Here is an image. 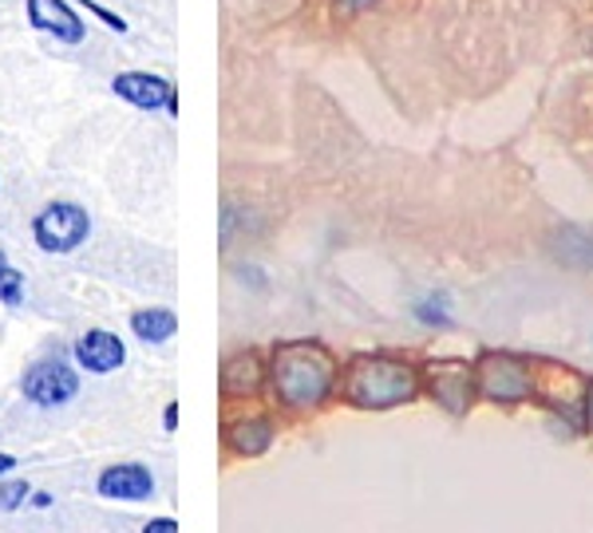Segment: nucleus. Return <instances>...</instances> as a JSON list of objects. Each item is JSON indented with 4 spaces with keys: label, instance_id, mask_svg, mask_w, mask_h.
Returning a JSON list of instances; mask_svg holds the SVG:
<instances>
[{
    "label": "nucleus",
    "instance_id": "obj_1",
    "mask_svg": "<svg viewBox=\"0 0 593 533\" xmlns=\"http://www.w3.org/2000/svg\"><path fill=\"white\" fill-rule=\"evenodd\" d=\"M336 367L333 352L316 340H289V344L273 348L269 360V387H273L277 404L289 411H316L336 387Z\"/></svg>",
    "mask_w": 593,
    "mask_h": 533
},
{
    "label": "nucleus",
    "instance_id": "obj_2",
    "mask_svg": "<svg viewBox=\"0 0 593 533\" xmlns=\"http://www.w3.org/2000/svg\"><path fill=\"white\" fill-rule=\"evenodd\" d=\"M424 387L419 367H412L407 360L395 355H356L353 364L345 367L340 379V395L345 404L360 407V411H392V407L412 404Z\"/></svg>",
    "mask_w": 593,
    "mask_h": 533
},
{
    "label": "nucleus",
    "instance_id": "obj_3",
    "mask_svg": "<svg viewBox=\"0 0 593 533\" xmlns=\"http://www.w3.org/2000/svg\"><path fill=\"white\" fill-rule=\"evenodd\" d=\"M474 387L491 404H526L534 395V367L511 352H483L474 360Z\"/></svg>",
    "mask_w": 593,
    "mask_h": 533
},
{
    "label": "nucleus",
    "instance_id": "obj_4",
    "mask_svg": "<svg viewBox=\"0 0 593 533\" xmlns=\"http://www.w3.org/2000/svg\"><path fill=\"white\" fill-rule=\"evenodd\" d=\"M88 234H91L88 209L76 206V202H52L32 222V237H36V246L44 253H71V249H79L88 241Z\"/></svg>",
    "mask_w": 593,
    "mask_h": 533
},
{
    "label": "nucleus",
    "instance_id": "obj_5",
    "mask_svg": "<svg viewBox=\"0 0 593 533\" xmlns=\"http://www.w3.org/2000/svg\"><path fill=\"white\" fill-rule=\"evenodd\" d=\"M590 395V379L566 364H538L534 372V399H542L550 411L578 415Z\"/></svg>",
    "mask_w": 593,
    "mask_h": 533
},
{
    "label": "nucleus",
    "instance_id": "obj_6",
    "mask_svg": "<svg viewBox=\"0 0 593 533\" xmlns=\"http://www.w3.org/2000/svg\"><path fill=\"white\" fill-rule=\"evenodd\" d=\"M20 392L36 407H64L68 399H76L79 375L76 367H68L64 360H40V364H32L29 372H24Z\"/></svg>",
    "mask_w": 593,
    "mask_h": 533
},
{
    "label": "nucleus",
    "instance_id": "obj_7",
    "mask_svg": "<svg viewBox=\"0 0 593 533\" xmlns=\"http://www.w3.org/2000/svg\"><path fill=\"white\" fill-rule=\"evenodd\" d=\"M427 392H432V399L444 407V411L467 415V407H471L474 395H479V387H474V367L455 364V360L432 364L427 367Z\"/></svg>",
    "mask_w": 593,
    "mask_h": 533
},
{
    "label": "nucleus",
    "instance_id": "obj_8",
    "mask_svg": "<svg viewBox=\"0 0 593 533\" xmlns=\"http://www.w3.org/2000/svg\"><path fill=\"white\" fill-rule=\"evenodd\" d=\"M111 91H115L119 99H127L131 107H143V111L167 107L170 115H178V95H175V88H170L167 79L147 76V71H123V76H115Z\"/></svg>",
    "mask_w": 593,
    "mask_h": 533
},
{
    "label": "nucleus",
    "instance_id": "obj_9",
    "mask_svg": "<svg viewBox=\"0 0 593 533\" xmlns=\"http://www.w3.org/2000/svg\"><path fill=\"white\" fill-rule=\"evenodd\" d=\"M96 490L103 498H115V502H147L155 494V474L143 463H115L99 474Z\"/></svg>",
    "mask_w": 593,
    "mask_h": 533
},
{
    "label": "nucleus",
    "instance_id": "obj_10",
    "mask_svg": "<svg viewBox=\"0 0 593 533\" xmlns=\"http://www.w3.org/2000/svg\"><path fill=\"white\" fill-rule=\"evenodd\" d=\"M76 360L79 367H88L91 375H108L115 372V367H123L127 348H123V340H119L115 332H108V328H91V332H83L76 340Z\"/></svg>",
    "mask_w": 593,
    "mask_h": 533
},
{
    "label": "nucleus",
    "instance_id": "obj_11",
    "mask_svg": "<svg viewBox=\"0 0 593 533\" xmlns=\"http://www.w3.org/2000/svg\"><path fill=\"white\" fill-rule=\"evenodd\" d=\"M29 20L32 29L48 32V36L64 39V44H79L83 39V24L64 0H29Z\"/></svg>",
    "mask_w": 593,
    "mask_h": 533
},
{
    "label": "nucleus",
    "instance_id": "obj_12",
    "mask_svg": "<svg viewBox=\"0 0 593 533\" xmlns=\"http://www.w3.org/2000/svg\"><path fill=\"white\" fill-rule=\"evenodd\" d=\"M269 443H273V419H266V415L237 419V423H230V431H226V446L234 454H242V458L266 454Z\"/></svg>",
    "mask_w": 593,
    "mask_h": 533
},
{
    "label": "nucleus",
    "instance_id": "obj_13",
    "mask_svg": "<svg viewBox=\"0 0 593 533\" xmlns=\"http://www.w3.org/2000/svg\"><path fill=\"white\" fill-rule=\"evenodd\" d=\"M261 379H266V367H261L257 352L230 355L226 367H222V392H226L230 399H246V395H254L257 387H261Z\"/></svg>",
    "mask_w": 593,
    "mask_h": 533
},
{
    "label": "nucleus",
    "instance_id": "obj_14",
    "mask_svg": "<svg viewBox=\"0 0 593 533\" xmlns=\"http://www.w3.org/2000/svg\"><path fill=\"white\" fill-rule=\"evenodd\" d=\"M131 332L143 344H167L170 336L178 332V316L170 308H143V313L131 316Z\"/></svg>",
    "mask_w": 593,
    "mask_h": 533
},
{
    "label": "nucleus",
    "instance_id": "obj_15",
    "mask_svg": "<svg viewBox=\"0 0 593 533\" xmlns=\"http://www.w3.org/2000/svg\"><path fill=\"white\" fill-rule=\"evenodd\" d=\"M415 320L427 328H451V308H447V293H435L415 305Z\"/></svg>",
    "mask_w": 593,
    "mask_h": 533
},
{
    "label": "nucleus",
    "instance_id": "obj_16",
    "mask_svg": "<svg viewBox=\"0 0 593 533\" xmlns=\"http://www.w3.org/2000/svg\"><path fill=\"white\" fill-rule=\"evenodd\" d=\"M29 494H32L29 483H4V486H0V510H4V513L20 510V506L29 502Z\"/></svg>",
    "mask_w": 593,
    "mask_h": 533
},
{
    "label": "nucleus",
    "instance_id": "obj_17",
    "mask_svg": "<svg viewBox=\"0 0 593 533\" xmlns=\"http://www.w3.org/2000/svg\"><path fill=\"white\" fill-rule=\"evenodd\" d=\"M20 296H24V273L9 269L4 281H0V300H4V305H20Z\"/></svg>",
    "mask_w": 593,
    "mask_h": 533
},
{
    "label": "nucleus",
    "instance_id": "obj_18",
    "mask_svg": "<svg viewBox=\"0 0 593 533\" xmlns=\"http://www.w3.org/2000/svg\"><path fill=\"white\" fill-rule=\"evenodd\" d=\"M83 4H88V9L96 12V16L103 20V24H108L111 32H127V20L115 16V12H111V9H103V4H96V0H83Z\"/></svg>",
    "mask_w": 593,
    "mask_h": 533
},
{
    "label": "nucleus",
    "instance_id": "obj_19",
    "mask_svg": "<svg viewBox=\"0 0 593 533\" xmlns=\"http://www.w3.org/2000/svg\"><path fill=\"white\" fill-rule=\"evenodd\" d=\"M143 533H178V522L175 518H155V522L143 525Z\"/></svg>",
    "mask_w": 593,
    "mask_h": 533
},
{
    "label": "nucleus",
    "instance_id": "obj_20",
    "mask_svg": "<svg viewBox=\"0 0 593 533\" xmlns=\"http://www.w3.org/2000/svg\"><path fill=\"white\" fill-rule=\"evenodd\" d=\"M163 427H167V431H178V404H167V411H163Z\"/></svg>",
    "mask_w": 593,
    "mask_h": 533
},
{
    "label": "nucleus",
    "instance_id": "obj_21",
    "mask_svg": "<svg viewBox=\"0 0 593 533\" xmlns=\"http://www.w3.org/2000/svg\"><path fill=\"white\" fill-rule=\"evenodd\" d=\"M340 4H345V9H372L376 0H340Z\"/></svg>",
    "mask_w": 593,
    "mask_h": 533
},
{
    "label": "nucleus",
    "instance_id": "obj_22",
    "mask_svg": "<svg viewBox=\"0 0 593 533\" xmlns=\"http://www.w3.org/2000/svg\"><path fill=\"white\" fill-rule=\"evenodd\" d=\"M12 466H16V458H12V454H0V474L12 470Z\"/></svg>",
    "mask_w": 593,
    "mask_h": 533
},
{
    "label": "nucleus",
    "instance_id": "obj_23",
    "mask_svg": "<svg viewBox=\"0 0 593 533\" xmlns=\"http://www.w3.org/2000/svg\"><path fill=\"white\" fill-rule=\"evenodd\" d=\"M585 419H590L593 427V384H590V395H585Z\"/></svg>",
    "mask_w": 593,
    "mask_h": 533
},
{
    "label": "nucleus",
    "instance_id": "obj_24",
    "mask_svg": "<svg viewBox=\"0 0 593 533\" xmlns=\"http://www.w3.org/2000/svg\"><path fill=\"white\" fill-rule=\"evenodd\" d=\"M9 257H4V249H0V281H4V273H9Z\"/></svg>",
    "mask_w": 593,
    "mask_h": 533
}]
</instances>
